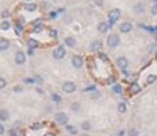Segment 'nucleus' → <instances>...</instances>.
<instances>
[{
    "mask_svg": "<svg viewBox=\"0 0 157 136\" xmlns=\"http://www.w3.org/2000/svg\"><path fill=\"white\" fill-rule=\"evenodd\" d=\"M120 42H122V39H120L118 32H110V34L106 35L105 44H106V47H108V49H117L120 45Z\"/></svg>",
    "mask_w": 157,
    "mask_h": 136,
    "instance_id": "obj_1",
    "label": "nucleus"
},
{
    "mask_svg": "<svg viewBox=\"0 0 157 136\" xmlns=\"http://www.w3.org/2000/svg\"><path fill=\"white\" fill-rule=\"evenodd\" d=\"M106 17H108V20H106V22L110 24V27H115L117 22L120 20V17H122V10H120V9H112Z\"/></svg>",
    "mask_w": 157,
    "mask_h": 136,
    "instance_id": "obj_2",
    "label": "nucleus"
},
{
    "mask_svg": "<svg viewBox=\"0 0 157 136\" xmlns=\"http://www.w3.org/2000/svg\"><path fill=\"white\" fill-rule=\"evenodd\" d=\"M64 57H66V47H64V44L56 45V47L52 49V59H54V61H61V59H64Z\"/></svg>",
    "mask_w": 157,
    "mask_h": 136,
    "instance_id": "obj_3",
    "label": "nucleus"
},
{
    "mask_svg": "<svg viewBox=\"0 0 157 136\" xmlns=\"http://www.w3.org/2000/svg\"><path fill=\"white\" fill-rule=\"evenodd\" d=\"M54 121H56V124H59V126H66V124H69V116H68V113H64V111H58L54 114Z\"/></svg>",
    "mask_w": 157,
    "mask_h": 136,
    "instance_id": "obj_4",
    "label": "nucleus"
},
{
    "mask_svg": "<svg viewBox=\"0 0 157 136\" xmlns=\"http://www.w3.org/2000/svg\"><path fill=\"white\" fill-rule=\"evenodd\" d=\"M88 51L93 52V54H98V52L103 51V41L101 39H93L88 45Z\"/></svg>",
    "mask_w": 157,
    "mask_h": 136,
    "instance_id": "obj_5",
    "label": "nucleus"
},
{
    "mask_svg": "<svg viewBox=\"0 0 157 136\" xmlns=\"http://www.w3.org/2000/svg\"><path fill=\"white\" fill-rule=\"evenodd\" d=\"M115 66L120 69V71H127L128 69V66H130V61H128V57L127 55H118V57L115 59Z\"/></svg>",
    "mask_w": 157,
    "mask_h": 136,
    "instance_id": "obj_6",
    "label": "nucleus"
},
{
    "mask_svg": "<svg viewBox=\"0 0 157 136\" xmlns=\"http://www.w3.org/2000/svg\"><path fill=\"white\" fill-rule=\"evenodd\" d=\"M61 88H63V92H66V94H73V92H76L78 86H76L75 81H64L61 84Z\"/></svg>",
    "mask_w": 157,
    "mask_h": 136,
    "instance_id": "obj_7",
    "label": "nucleus"
},
{
    "mask_svg": "<svg viewBox=\"0 0 157 136\" xmlns=\"http://www.w3.org/2000/svg\"><path fill=\"white\" fill-rule=\"evenodd\" d=\"M71 66L75 69H83L85 67V57H83L81 54H75L71 57Z\"/></svg>",
    "mask_w": 157,
    "mask_h": 136,
    "instance_id": "obj_8",
    "label": "nucleus"
},
{
    "mask_svg": "<svg viewBox=\"0 0 157 136\" xmlns=\"http://www.w3.org/2000/svg\"><path fill=\"white\" fill-rule=\"evenodd\" d=\"M133 30V24L130 20H123L118 25V34H130Z\"/></svg>",
    "mask_w": 157,
    "mask_h": 136,
    "instance_id": "obj_9",
    "label": "nucleus"
},
{
    "mask_svg": "<svg viewBox=\"0 0 157 136\" xmlns=\"http://www.w3.org/2000/svg\"><path fill=\"white\" fill-rule=\"evenodd\" d=\"M42 30H46L44 20H42V19H37V20H34L31 24V32L32 34H39V32H42Z\"/></svg>",
    "mask_w": 157,
    "mask_h": 136,
    "instance_id": "obj_10",
    "label": "nucleus"
},
{
    "mask_svg": "<svg viewBox=\"0 0 157 136\" xmlns=\"http://www.w3.org/2000/svg\"><path fill=\"white\" fill-rule=\"evenodd\" d=\"M14 62L17 66H24L25 62H27V54H25L24 51H17L14 55Z\"/></svg>",
    "mask_w": 157,
    "mask_h": 136,
    "instance_id": "obj_11",
    "label": "nucleus"
},
{
    "mask_svg": "<svg viewBox=\"0 0 157 136\" xmlns=\"http://www.w3.org/2000/svg\"><path fill=\"white\" fill-rule=\"evenodd\" d=\"M63 44H64L66 49H75L76 45H78V41H76L75 35H66L64 41H63Z\"/></svg>",
    "mask_w": 157,
    "mask_h": 136,
    "instance_id": "obj_12",
    "label": "nucleus"
},
{
    "mask_svg": "<svg viewBox=\"0 0 157 136\" xmlns=\"http://www.w3.org/2000/svg\"><path fill=\"white\" fill-rule=\"evenodd\" d=\"M110 29H112V27H110L108 22H98V25H96V30H98L100 34H106V35H108L110 34V32H108Z\"/></svg>",
    "mask_w": 157,
    "mask_h": 136,
    "instance_id": "obj_13",
    "label": "nucleus"
},
{
    "mask_svg": "<svg viewBox=\"0 0 157 136\" xmlns=\"http://www.w3.org/2000/svg\"><path fill=\"white\" fill-rule=\"evenodd\" d=\"M140 89H142V86L139 84V82H130V86H128V89H127V92H128L130 96H133V94H137V92H140Z\"/></svg>",
    "mask_w": 157,
    "mask_h": 136,
    "instance_id": "obj_14",
    "label": "nucleus"
},
{
    "mask_svg": "<svg viewBox=\"0 0 157 136\" xmlns=\"http://www.w3.org/2000/svg\"><path fill=\"white\" fill-rule=\"evenodd\" d=\"M112 92L113 94H118V96H123V92H125L123 84H120V82H113L112 84Z\"/></svg>",
    "mask_w": 157,
    "mask_h": 136,
    "instance_id": "obj_15",
    "label": "nucleus"
},
{
    "mask_svg": "<svg viewBox=\"0 0 157 136\" xmlns=\"http://www.w3.org/2000/svg\"><path fill=\"white\" fill-rule=\"evenodd\" d=\"M10 45H12V42L9 39H5V37L0 39V52H7L10 49Z\"/></svg>",
    "mask_w": 157,
    "mask_h": 136,
    "instance_id": "obj_16",
    "label": "nucleus"
},
{
    "mask_svg": "<svg viewBox=\"0 0 157 136\" xmlns=\"http://www.w3.org/2000/svg\"><path fill=\"white\" fill-rule=\"evenodd\" d=\"M144 12H145V4H144V2H137V4H133V14L142 15Z\"/></svg>",
    "mask_w": 157,
    "mask_h": 136,
    "instance_id": "obj_17",
    "label": "nucleus"
},
{
    "mask_svg": "<svg viewBox=\"0 0 157 136\" xmlns=\"http://www.w3.org/2000/svg\"><path fill=\"white\" fill-rule=\"evenodd\" d=\"M22 9L27 10V12H36V10H39V4H36V2H27V4L22 5Z\"/></svg>",
    "mask_w": 157,
    "mask_h": 136,
    "instance_id": "obj_18",
    "label": "nucleus"
},
{
    "mask_svg": "<svg viewBox=\"0 0 157 136\" xmlns=\"http://www.w3.org/2000/svg\"><path fill=\"white\" fill-rule=\"evenodd\" d=\"M79 129H81L83 133H90L93 129V124L91 121H88V119H85V121H81V124H79Z\"/></svg>",
    "mask_w": 157,
    "mask_h": 136,
    "instance_id": "obj_19",
    "label": "nucleus"
},
{
    "mask_svg": "<svg viewBox=\"0 0 157 136\" xmlns=\"http://www.w3.org/2000/svg\"><path fill=\"white\" fill-rule=\"evenodd\" d=\"M69 111H73L75 114H78V113H81V102H79V101H75V102H71V106H69Z\"/></svg>",
    "mask_w": 157,
    "mask_h": 136,
    "instance_id": "obj_20",
    "label": "nucleus"
},
{
    "mask_svg": "<svg viewBox=\"0 0 157 136\" xmlns=\"http://www.w3.org/2000/svg\"><path fill=\"white\" fill-rule=\"evenodd\" d=\"M10 119V113L7 109H0V123H7Z\"/></svg>",
    "mask_w": 157,
    "mask_h": 136,
    "instance_id": "obj_21",
    "label": "nucleus"
},
{
    "mask_svg": "<svg viewBox=\"0 0 157 136\" xmlns=\"http://www.w3.org/2000/svg\"><path fill=\"white\" fill-rule=\"evenodd\" d=\"M127 109H128V106H127V102H125V101H120L118 104H117V111H118L120 114H125Z\"/></svg>",
    "mask_w": 157,
    "mask_h": 136,
    "instance_id": "obj_22",
    "label": "nucleus"
},
{
    "mask_svg": "<svg viewBox=\"0 0 157 136\" xmlns=\"http://www.w3.org/2000/svg\"><path fill=\"white\" fill-rule=\"evenodd\" d=\"M10 29H12V22L10 20H2L0 22V30L7 32V30H10Z\"/></svg>",
    "mask_w": 157,
    "mask_h": 136,
    "instance_id": "obj_23",
    "label": "nucleus"
},
{
    "mask_svg": "<svg viewBox=\"0 0 157 136\" xmlns=\"http://www.w3.org/2000/svg\"><path fill=\"white\" fill-rule=\"evenodd\" d=\"M51 101L54 102V104H61V101H63L61 94H58V92H51Z\"/></svg>",
    "mask_w": 157,
    "mask_h": 136,
    "instance_id": "obj_24",
    "label": "nucleus"
},
{
    "mask_svg": "<svg viewBox=\"0 0 157 136\" xmlns=\"http://www.w3.org/2000/svg\"><path fill=\"white\" fill-rule=\"evenodd\" d=\"M64 128H66V131H68L69 134H73V136H78V134H79V133H78V128H75L73 124H66Z\"/></svg>",
    "mask_w": 157,
    "mask_h": 136,
    "instance_id": "obj_25",
    "label": "nucleus"
},
{
    "mask_svg": "<svg viewBox=\"0 0 157 136\" xmlns=\"http://www.w3.org/2000/svg\"><path fill=\"white\" fill-rule=\"evenodd\" d=\"M127 136H140V129L139 128H128L127 129Z\"/></svg>",
    "mask_w": 157,
    "mask_h": 136,
    "instance_id": "obj_26",
    "label": "nucleus"
},
{
    "mask_svg": "<svg viewBox=\"0 0 157 136\" xmlns=\"http://www.w3.org/2000/svg\"><path fill=\"white\" fill-rule=\"evenodd\" d=\"M46 30H48L49 37H51L52 41H56V39H58V35H59V34H58V29H52V27H51V29H46Z\"/></svg>",
    "mask_w": 157,
    "mask_h": 136,
    "instance_id": "obj_27",
    "label": "nucleus"
},
{
    "mask_svg": "<svg viewBox=\"0 0 157 136\" xmlns=\"http://www.w3.org/2000/svg\"><path fill=\"white\" fill-rule=\"evenodd\" d=\"M27 45H29V47H32V49H37V47H39V42L36 41V39H31V37H29V39H27Z\"/></svg>",
    "mask_w": 157,
    "mask_h": 136,
    "instance_id": "obj_28",
    "label": "nucleus"
},
{
    "mask_svg": "<svg viewBox=\"0 0 157 136\" xmlns=\"http://www.w3.org/2000/svg\"><path fill=\"white\" fill-rule=\"evenodd\" d=\"M0 17H2V20H9V19H10V10H7V9L2 10L0 12Z\"/></svg>",
    "mask_w": 157,
    "mask_h": 136,
    "instance_id": "obj_29",
    "label": "nucleus"
},
{
    "mask_svg": "<svg viewBox=\"0 0 157 136\" xmlns=\"http://www.w3.org/2000/svg\"><path fill=\"white\" fill-rule=\"evenodd\" d=\"M7 136H19V129L17 128H10L7 131Z\"/></svg>",
    "mask_w": 157,
    "mask_h": 136,
    "instance_id": "obj_30",
    "label": "nucleus"
},
{
    "mask_svg": "<svg viewBox=\"0 0 157 136\" xmlns=\"http://www.w3.org/2000/svg\"><path fill=\"white\" fill-rule=\"evenodd\" d=\"M34 82H36V86H42V82H44L42 76H34Z\"/></svg>",
    "mask_w": 157,
    "mask_h": 136,
    "instance_id": "obj_31",
    "label": "nucleus"
},
{
    "mask_svg": "<svg viewBox=\"0 0 157 136\" xmlns=\"http://www.w3.org/2000/svg\"><path fill=\"white\" fill-rule=\"evenodd\" d=\"M7 84H9V82H7V79H5V77H0V91L7 88Z\"/></svg>",
    "mask_w": 157,
    "mask_h": 136,
    "instance_id": "obj_32",
    "label": "nucleus"
},
{
    "mask_svg": "<svg viewBox=\"0 0 157 136\" xmlns=\"http://www.w3.org/2000/svg\"><path fill=\"white\" fill-rule=\"evenodd\" d=\"M48 15H49V19H51V20H56V19H58V15H59V14H58V10H51V12H49Z\"/></svg>",
    "mask_w": 157,
    "mask_h": 136,
    "instance_id": "obj_33",
    "label": "nucleus"
},
{
    "mask_svg": "<svg viewBox=\"0 0 157 136\" xmlns=\"http://www.w3.org/2000/svg\"><path fill=\"white\" fill-rule=\"evenodd\" d=\"M42 128V123H34V124H31V129L32 131H37V129Z\"/></svg>",
    "mask_w": 157,
    "mask_h": 136,
    "instance_id": "obj_34",
    "label": "nucleus"
},
{
    "mask_svg": "<svg viewBox=\"0 0 157 136\" xmlns=\"http://www.w3.org/2000/svg\"><path fill=\"white\" fill-rule=\"evenodd\" d=\"M5 133H7V129H5V124H4V123H0V136H4Z\"/></svg>",
    "mask_w": 157,
    "mask_h": 136,
    "instance_id": "obj_35",
    "label": "nucleus"
},
{
    "mask_svg": "<svg viewBox=\"0 0 157 136\" xmlns=\"http://www.w3.org/2000/svg\"><path fill=\"white\" fill-rule=\"evenodd\" d=\"M95 91H96L95 86H86L85 88V92H95Z\"/></svg>",
    "mask_w": 157,
    "mask_h": 136,
    "instance_id": "obj_36",
    "label": "nucleus"
},
{
    "mask_svg": "<svg viewBox=\"0 0 157 136\" xmlns=\"http://www.w3.org/2000/svg\"><path fill=\"white\" fill-rule=\"evenodd\" d=\"M24 82H25V84H36V82H34V77H25Z\"/></svg>",
    "mask_w": 157,
    "mask_h": 136,
    "instance_id": "obj_37",
    "label": "nucleus"
},
{
    "mask_svg": "<svg viewBox=\"0 0 157 136\" xmlns=\"http://www.w3.org/2000/svg\"><path fill=\"white\" fill-rule=\"evenodd\" d=\"M157 79V76H150V77H147V81H145V84H150L152 81H155Z\"/></svg>",
    "mask_w": 157,
    "mask_h": 136,
    "instance_id": "obj_38",
    "label": "nucleus"
},
{
    "mask_svg": "<svg viewBox=\"0 0 157 136\" xmlns=\"http://www.w3.org/2000/svg\"><path fill=\"white\" fill-rule=\"evenodd\" d=\"M25 54H27V55H34V54H36V49L29 47V49H27V52H25Z\"/></svg>",
    "mask_w": 157,
    "mask_h": 136,
    "instance_id": "obj_39",
    "label": "nucleus"
},
{
    "mask_svg": "<svg viewBox=\"0 0 157 136\" xmlns=\"http://www.w3.org/2000/svg\"><path fill=\"white\" fill-rule=\"evenodd\" d=\"M150 12H152V15H157V4H154V5H152Z\"/></svg>",
    "mask_w": 157,
    "mask_h": 136,
    "instance_id": "obj_40",
    "label": "nucleus"
},
{
    "mask_svg": "<svg viewBox=\"0 0 157 136\" xmlns=\"http://www.w3.org/2000/svg\"><path fill=\"white\" fill-rule=\"evenodd\" d=\"M22 89H24L22 86H15V88H14V92H22Z\"/></svg>",
    "mask_w": 157,
    "mask_h": 136,
    "instance_id": "obj_41",
    "label": "nucleus"
},
{
    "mask_svg": "<svg viewBox=\"0 0 157 136\" xmlns=\"http://www.w3.org/2000/svg\"><path fill=\"white\" fill-rule=\"evenodd\" d=\"M44 136H58V133H56V131H48Z\"/></svg>",
    "mask_w": 157,
    "mask_h": 136,
    "instance_id": "obj_42",
    "label": "nucleus"
},
{
    "mask_svg": "<svg viewBox=\"0 0 157 136\" xmlns=\"http://www.w3.org/2000/svg\"><path fill=\"white\" fill-rule=\"evenodd\" d=\"M96 7H103V0H95Z\"/></svg>",
    "mask_w": 157,
    "mask_h": 136,
    "instance_id": "obj_43",
    "label": "nucleus"
},
{
    "mask_svg": "<svg viewBox=\"0 0 157 136\" xmlns=\"http://www.w3.org/2000/svg\"><path fill=\"white\" fill-rule=\"evenodd\" d=\"M117 136H127V131H125V129H122V131H118V134H117Z\"/></svg>",
    "mask_w": 157,
    "mask_h": 136,
    "instance_id": "obj_44",
    "label": "nucleus"
},
{
    "mask_svg": "<svg viewBox=\"0 0 157 136\" xmlns=\"http://www.w3.org/2000/svg\"><path fill=\"white\" fill-rule=\"evenodd\" d=\"M78 136H91V134H90V133H79Z\"/></svg>",
    "mask_w": 157,
    "mask_h": 136,
    "instance_id": "obj_45",
    "label": "nucleus"
},
{
    "mask_svg": "<svg viewBox=\"0 0 157 136\" xmlns=\"http://www.w3.org/2000/svg\"><path fill=\"white\" fill-rule=\"evenodd\" d=\"M154 57H155V59H157V51H155V54H154Z\"/></svg>",
    "mask_w": 157,
    "mask_h": 136,
    "instance_id": "obj_46",
    "label": "nucleus"
},
{
    "mask_svg": "<svg viewBox=\"0 0 157 136\" xmlns=\"http://www.w3.org/2000/svg\"><path fill=\"white\" fill-rule=\"evenodd\" d=\"M155 42H157V34H155Z\"/></svg>",
    "mask_w": 157,
    "mask_h": 136,
    "instance_id": "obj_47",
    "label": "nucleus"
},
{
    "mask_svg": "<svg viewBox=\"0 0 157 136\" xmlns=\"http://www.w3.org/2000/svg\"><path fill=\"white\" fill-rule=\"evenodd\" d=\"M110 136H117V134H110Z\"/></svg>",
    "mask_w": 157,
    "mask_h": 136,
    "instance_id": "obj_48",
    "label": "nucleus"
}]
</instances>
